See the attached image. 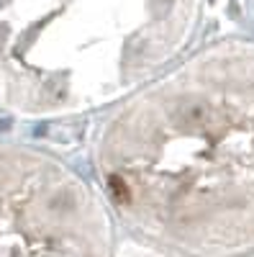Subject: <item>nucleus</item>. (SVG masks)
<instances>
[{
	"instance_id": "f03ea898",
	"label": "nucleus",
	"mask_w": 254,
	"mask_h": 257,
	"mask_svg": "<svg viewBox=\"0 0 254 257\" xmlns=\"http://www.w3.org/2000/svg\"><path fill=\"white\" fill-rule=\"evenodd\" d=\"M208 0H0V85L49 116L103 113L193 52Z\"/></svg>"
},
{
	"instance_id": "f257e3e1",
	"label": "nucleus",
	"mask_w": 254,
	"mask_h": 257,
	"mask_svg": "<svg viewBox=\"0 0 254 257\" xmlns=\"http://www.w3.org/2000/svg\"><path fill=\"white\" fill-rule=\"evenodd\" d=\"M93 183L159 257H254V39H221L103 111Z\"/></svg>"
}]
</instances>
